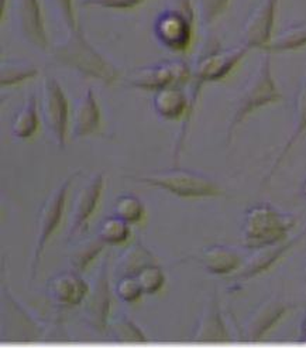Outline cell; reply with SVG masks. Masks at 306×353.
<instances>
[{"label":"cell","mask_w":306,"mask_h":353,"mask_svg":"<svg viewBox=\"0 0 306 353\" xmlns=\"http://www.w3.org/2000/svg\"><path fill=\"white\" fill-rule=\"evenodd\" d=\"M152 30L163 47L175 52L187 51L192 43L194 12L176 8L163 10L154 20Z\"/></svg>","instance_id":"8"},{"label":"cell","mask_w":306,"mask_h":353,"mask_svg":"<svg viewBox=\"0 0 306 353\" xmlns=\"http://www.w3.org/2000/svg\"><path fill=\"white\" fill-rule=\"evenodd\" d=\"M134 183L156 187L181 198H210L223 195V190L209 176L182 168H172L147 175H133Z\"/></svg>","instance_id":"4"},{"label":"cell","mask_w":306,"mask_h":353,"mask_svg":"<svg viewBox=\"0 0 306 353\" xmlns=\"http://www.w3.org/2000/svg\"><path fill=\"white\" fill-rule=\"evenodd\" d=\"M113 215L126 221L127 223H139L144 218L143 202L132 194H123L116 198L113 205Z\"/></svg>","instance_id":"29"},{"label":"cell","mask_w":306,"mask_h":353,"mask_svg":"<svg viewBox=\"0 0 306 353\" xmlns=\"http://www.w3.org/2000/svg\"><path fill=\"white\" fill-rule=\"evenodd\" d=\"M105 185V179L102 172H96L90 176L88 183L78 191L72 210H71V221H70V238L74 234L83 232L89 219L94 215L102 191Z\"/></svg>","instance_id":"14"},{"label":"cell","mask_w":306,"mask_h":353,"mask_svg":"<svg viewBox=\"0 0 306 353\" xmlns=\"http://www.w3.org/2000/svg\"><path fill=\"white\" fill-rule=\"evenodd\" d=\"M283 99L281 92L278 91L277 83L274 81L271 70V54L267 52L256 68V71L249 78L247 83L244 85L243 91L238 97L234 113L227 126V141L232 140L234 130L238 125L256 112L260 108L267 105L277 103Z\"/></svg>","instance_id":"3"},{"label":"cell","mask_w":306,"mask_h":353,"mask_svg":"<svg viewBox=\"0 0 306 353\" xmlns=\"http://www.w3.org/2000/svg\"><path fill=\"white\" fill-rule=\"evenodd\" d=\"M88 291V283L81 277V273L74 270L61 272L47 283V296L50 301L59 307L81 305Z\"/></svg>","instance_id":"16"},{"label":"cell","mask_w":306,"mask_h":353,"mask_svg":"<svg viewBox=\"0 0 306 353\" xmlns=\"http://www.w3.org/2000/svg\"><path fill=\"white\" fill-rule=\"evenodd\" d=\"M130 223L123 221L121 218L112 215L102 221L98 236L106 245H120L125 243L130 238Z\"/></svg>","instance_id":"28"},{"label":"cell","mask_w":306,"mask_h":353,"mask_svg":"<svg viewBox=\"0 0 306 353\" xmlns=\"http://www.w3.org/2000/svg\"><path fill=\"white\" fill-rule=\"evenodd\" d=\"M79 174H81V171L70 174L65 180L61 181V184L48 195V198L43 203V207H41L40 214H39V218H37L36 246H34L32 263H30V279H28V281H33L37 276L39 266L41 263L45 246L48 245V241L54 234V232L58 229V226L61 223V219H63L65 201H67L70 187Z\"/></svg>","instance_id":"5"},{"label":"cell","mask_w":306,"mask_h":353,"mask_svg":"<svg viewBox=\"0 0 306 353\" xmlns=\"http://www.w3.org/2000/svg\"><path fill=\"white\" fill-rule=\"evenodd\" d=\"M203 269L216 276H227L236 273L244 261L241 254L225 245H212L205 248L196 257Z\"/></svg>","instance_id":"20"},{"label":"cell","mask_w":306,"mask_h":353,"mask_svg":"<svg viewBox=\"0 0 306 353\" xmlns=\"http://www.w3.org/2000/svg\"><path fill=\"white\" fill-rule=\"evenodd\" d=\"M296 219L280 212L267 202H260L250 207L244 214L241 223V242L250 250L277 245L288 239L289 230Z\"/></svg>","instance_id":"2"},{"label":"cell","mask_w":306,"mask_h":353,"mask_svg":"<svg viewBox=\"0 0 306 353\" xmlns=\"http://www.w3.org/2000/svg\"><path fill=\"white\" fill-rule=\"evenodd\" d=\"M112 305L110 274H109V254L101 263L99 270L94 277V283L82 303V315L89 328L96 334H105L109 327V314Z\"/></svg>","instance_id":"7"},{"label":"cell","mask_w":306,"mask_h":353,"mask_svg":"<svg viewBox=\"0 0 306 353\" xmlns=\"http://www.w3.org/2000/svg\"><path fill=\"white\" fill-rule=\"evenodd\" d=\"M306 133V72L300 79L299 88L295 95V105H294V117H292V132L288 136L287 141L284 143L283 149L280 150V153L275 157L274 163L271 164L267 175L264 176L263 184H269L271 179L274 176V174L277 172V170L280 168L281 163L284 161V159L287 157V154L289 153V150L295 145V143L299 140L300 136H303Z\"/></svg>","instance_id":"19"},{"label":"cell","mask_w":306,"mask_h":353,"mask_svg":"<svg viewBox=\"0 0 306 353\" xmlns=\"http://www.w3.org/2000/svg\"><path fill=\"white\" fill-rule=\"evenodd\" d=\"M2 331L8 330L3 339L34 341L43 336L44 327H40V323L12 297L5 280L2 284Z\"/></svg>","instance_id":"10"},{"label":"cell","mask_w":306,"mask_h":353,"mask_svg":"<svg viewBox=\"0 0 306 353\" xmlns=\"http://www.w3.org/2000/svg\"><path fill=\"white\" fill-rule=\"evenodd\" d=\"M101 108L95 98L92 88L76 99L71 117V134L72 139L79 140L95 134L101 128Z\"/></svg>","instance_id":"18"},{"label":"cell","mask_w":306,"mask_h":353,"mask_svg":"<svg viewBox=\"0 0 306 353\" xmlns=\"http://www.w3.org/2000/svg\"><path fill=\"white\" fill-rule=\"evenodd\" d=\"M145 2L147 0H79L81 6L83 8H101L112 10H129Z\"/></svg>","instance_id":"34"},{"label":"cell","mask_w":306,"mask_h":353,"mask_svg":"<svg viewBox=\"0 0 306 353\" xmlns=\"http://www.w3.org/2000/svg\"><path fill=\"white\" fill-rule=\"evenodd\" d=\"M154 263L157 261H156V257L152 256V253L140 241H136L119 257L117 272L120 277L136 276L140 270Z\"/></svg>","instance_id":"23"},{"label":"cell","mask_w":306,"mask_h":353,"mask_svg":"<svg viewBox=\"0 0 306 353\" xmlns=\"http://www.w3.org/2000/svg\"><path fill=\"white\" fill-rule=\"evenodd\" d=\"M136 277L141 285L143 292L147 294V296L157 294L165 284V274L157 263L150 264V266L140 270Z\"/></svg>","instance_id":"30"},{"label":"cell","mask_w":306,"mask_h":353,"mask_svg":"<svg viewBox=\"0 0 306 353\" xmlns=\"http://www.w3.org/2000/svg\"><path fill=\"white\" fill-rule=\"evenodd\" d=\"M13 9L20 36L37 50L47 51L50 44L39 0H14Z\"/></svg>","instance_id":"12"},{"label":"cell","mask_w":306,"mask_h":353,"mask_svg":"<svg viewBox=\"0 0 306 353\" xmlns=\"http://www.w3.org/2000/svg\"><path fill=\"white\" fill-rule=\"evenodd\" d=\"M41 119L58 149L65 147L70 110L63 88L54 77H45L41 83Z\"/></svg>","instance_id":"6"},{"label":"cell","mask_w":306,"mask_h":353,"mask_svg":"<svg viewBox=\"0 0 306 353\" xmlns=\"http://www.w3.org/2000/svg\"><path fill=\"white\" fill-rule=\"evenodd\" d=\"M306 236V229L300 232L292 239H287L281 243L264 246L258 249H253L252 254L244 259L241 268L230 276L232 281H247L250 279H254L256 276H260L261 273L269 270L275 263H277L288 250H291L299 241H302Z\"/></svg>","instance_id":"11"},{"label":"cell","mask_w":306,"mask_h":353,"mask_svg":"<svg viewBox=\"0 0 306 353\" xmlns=\"http://www.w3.org/2000/svg\"><path fill=\"white\" fill-rule=\"evenodd\" d=\"M300 334H302V336L306 339V316L303 318V321H302V323H300Z\"/></svg>","instance_id":"35"},{"label":"cell","mask_w":306,"mask_h":353,"mask_svg":"<svg viewBox=\"0 0 306 353\" xmlns=\"http://www.w3.org/2000/svg\"><path fill=\"white\" fill-rule=\"evenodd\" d=\"M152 108L160 117L167 121H175L182 116L187 117L190 112V97L181 90L179 85H171L156 91Z\"/></svg>","instance_id":"21"},{"label":"cell","mask_w":306,"mask_h":353,"mask_svg":"<svg viewBox=\"0 0 306 353\" xmlns=\"http://www.w3.org/2000/svg\"><path fill=\"white\" fill-rule=\"evenodd\" d=\"M114 292L117 299L126 304L139 301L144 294L136 276H121L116 283Z\"/></svg>","instance_id":"31"},{"label":"cell","mask_w":306,"mask_h":353,"mask_svg":"<svg viewBox=\"0 0 306 353\" xmlns=\"http://www.w3.org/2000/svg\"><path fill=\"white\" fill-rule=\"evenodd\" d=\"M37 74V67L28 61L3 60L0 63V85L3 88L19 85L27 79H33Z\"/></svg>","instance_id":"26"},{"label":"cell","mask_w":306,"mask_h":353,"mask_svg":"<svg viewBox=\"0 0 306 353\" xmlns=\"http://www.w3.org/2000/svg\"><path fill=\"white\" fill-rule=\"evenodd\" d=\"M109 335L121 343H145L147 338L136 323L126 315L114 319L108 327Z\"/></svg>","instance_id":"27"},{"label":"cell","mask_w":306,"mask_h":353,"mask_svg":"<svg viewBox=\"0 0 306 353\" xmlns=\"http://www.w3.org/2000/svg\"><path fill=\"white\" fill-rule=\"evenodd\" d=\"M39 129V110L37 98L34 94L28 95L21 109L14 114L12 121V134L19 140L33 137Z\"/></svg>","instance_id":"22"},{"label":"cell","mask_w":306,"mask_h":353,"mask_svg":"<svg viewBox=\"0 0 306 353\" xmlns=\"http://www.w3.org/2000/svg\"><path fill=\"white\" fill-rule=\"evenodd\" d=\"M52 55L59 64L106 85L119 79V70L88 41L81 27L67 32L65 40L52 47Z\"/></svg>","instance_id":"1"},{"label":"cell","mask_w":306,"mask_h":353,"mask_svg":"<svg viewBox=\"0 0 306 353\" xmlns=\"http://www.w3.org/2000/svg\"><path fill=\"white\" fill-rule=\"evenodd\" d=\"M192 339L199 343L230 342V335L222 316L221 303L216 291H213L212 296H209Z\"/></svg>","instance_id":"17"},{"label":"cell","mask_w":306,"mask_h":353,"mask_svg":"<svg viewBox=\"0 0 306 353\" xmlns=\"http://www.w3.org/2000/svg\"><path fill=\"white\" fill-rule=\"evenodd\" d=\"M278 3L280 0H261L250 13L243 28L244 46H247L250 50H264V47L271 41Z\"/></svg>","instance_id":"13"},{"label":"cell","mask_w":306,"mask_h":353,"mask_svg":"<svg viewBox=\"0 0 306 353\" xmlns=\"http://www.w3.org/2000/svg\"><path fill=\"white\" fill-rule=\"evenodd\" d=\"M192 72L183 60H168L136 68L127 78L133 88L143 91H160L171 85H182L191 79Z\"/></svg>","instance_id":"9"},{"label":"cell","mask_w":306,"mask_h":353,"mask_svg":"<svg viewBox=\"0 0 306 353\" xmlns=\"http://www.w3.org/2000/svg\"><path fill=\"white\" fill-rule=\"evenodd\" d=\"M291 305L278 297H271L261 303L244 323L243 338L247 342L261 341L289 311Z\"/></svg>","instance_id":"15"},{"label":"cell","mask_w":306,"mask_h":353,"mask_svg":"<svg viewBox=\"0 0 306 353\" xmlns=\"http://www.w3.org/2000/svg\"><path fill=\"white\" fill-rule=\"evenodd\" d=\"M302 194H303V196L306 198V179H305V181H303V185H302Z\"/></svg>","instance_id":"36"},{"label":"cell","mask_w":306,"mask_h":353,"mask_svg":"<svg viewBox=\"0 0 306 353\" xmlns=\"http://www.w3.org/2000/svg\"><path fill=\"white\" fill-rule=\"evenodd\" d=\"M105 246L106 243L99 236L78 242L70 254L71 269L76 273H83L89 264L105 249Z\"/></svg>","instance_id":"25"},{"label":"cell","mask_w":306,"mask_h":353,"mask_svg":"<svg viewBox=\"0 0 306 353\" xmlns=\"http://www.w3.org/2000/svg\"><path fill=\"white\" fill-rule=\"evenodd\" d=\"M57 19L61 21L67 32L74 30V28L79 27L75 17L74 10V0H48Z\"/></svg>","instance_id":"32"},{"label":"cell","mask_w":306,"mask_h":353,"mask_svg":"<svg viewBox=\"0 0 306 353\" xmlns=\"http://www.w3.org/2000/svg\"><path fill=\"white\" fill-rule=\"evenodd\" d=\"M306 47V21L291 24L278 34L271 39L264 47L265 52H285Z\"/></svg>","instance_id":"24"},{"label":"cell","mask_w":306,"mask_h":353,"mask_svg":"<svg viewBox=\"0 0 306 353\" xmlns=\"http://www.w3.org/2000/svg\"><path fill=\"white\" fill-rule=\"evenodd\" d=\"M229 0H198L201 20L203 26H210L226 9Z\"/></svg>","instance_id":"33"}]
</instances>
